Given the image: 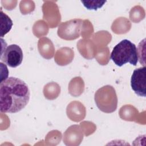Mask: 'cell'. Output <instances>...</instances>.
<instances>
[{
  "instance_id": "6da1fadb",
  "label": "cell",
  "mask_w": 146,
  "mask_h": 146,
  "mask_svg": "<svg viewBox=\"0 0 146 146\" xmlns=\"http://www.w3.org/2000/svg\"><path fill=\"white\" fill-rule=\"evenodd\" d=\"M30 91L22 80L9 77L1 82L0 111L4 113H17L28 104Z\"/></svg>"
},
{
  "instance_id": "7a4b0ae2",
  "label": "cell",
  "mask_w": 146,
  "mask_h": 146,
  "mask_svg": "<svg viewBox=\"0 0 146 146\" xmlns=\"http://www.w3.org/2000/svg\"><path fill=\"white\" fill-rule=\"evenodd\" d=\"M110 58L119 67L127 63L136 66L138 62L137 49L135 44L129 40L123 39L113 47Z\"/></svg>"
},
{
  "instance_id": "3957f363",
  "label": "cell",
  "mask_w": 146,
  "mask_h": 146,
  "mask_svg": "<svg viewBox=\"0 0 146 146\" xmlns=\"http://www.w3.org/2000/svg\"><path fill=\"white\" fill-rule=\"evenodd\" d=\"M95 102L98 108L105 113L114 112L117 106V97L115 88L110 85L98 89L95 94Z\"/></svg>"
},
{
  "instance_id": "277c9868",
  "label": "cell",
  "mask_w": 146,
  "mask_h": 146,
  "mask_svg": "<svg viewBox=\"0 0 146 146\" xmlns=\"http://www.w3.org/2000/svg\"><path fill=\"white\" fill-rule=\"evenodd\" d=\"M83 24V21L80 19H74L62 22L59 26L58 35L63 39H75L80 36Z\"/></svg>"
},
{
  "instance_id": "5b68a950",
  "label": "cell",
  "mask_w": 146,
  "mask_h": 146,
  "mask_svg": "<svg viewBox=\"0 0 146 146\" xmlns=\"http://www.w3.org/2000/svg\"><path fill=\"white\" fill-rule=\"evenodd\" d=\"M23 52L17 44H13L5 47L2 50L1 60L9 67L15 68L19 66L23 60Z\"/></svg>"
},
{
  "instance_id": "8992f818",
  "label": "cell",
  "mask_w": 146,
  "mask_h": 146,
  "mask_svg": "<svg viewBox=\"0 0 146 146\" xmlns=\"http://www.w3.org/2000/svg\"><path fill=\"white\" fill-rule=\"evenodd\" d=\"M131 86L137 95L146 96V67L145 66L133 71L131 79Z\"/></svg>"
},
{
  "instance_id": "52a82bcc",
  "label": "cell",
  "mask_w": 146,
  "mask_h": 146,
  "mask_svg": "<svg viewBox=\"0 0 146 146\" xmlns=\"http://www.w3.org/2000/svg\"><path fill=\"white\" fill-rule=\"evenodd\" d=\"M1 36L3 37L4 35L7 34L11 29L13 26V22L10 17L5 13H3L1 10Z\"/></svg>"
},
{
  "instance_id": "ba28073f",
  "label": "cell",
  "mask_w": 146,
  "mask_h": 146,
  "mask_svg": "<svg viewBox=\"0 0 146 146\" xmlns=\"http://www.w3.org/2000/svg\"><path fill=\"white\" fill-rule=\"evenodd\" d=\"M106 2V1H81V2L86 9L94 10L101 8Z\"/></svg>"
}]
</instances>
